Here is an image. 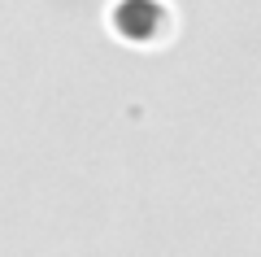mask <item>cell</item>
Segmentation results:
<instances>
[{
    "label": "cell",
    "mask_w": 261,
    "mask_h": 257,
    "mask_svg": "<svg viewBox=\"0 0 261 257\" xmlns=\"http://www.w3.org/2000/svg\"><path fill=\"white\" fill-rule=\"evenodd\" d=\"M113 22H118V31L130 35V39H152V31L166 27V9H161L157 0H122L118 13H113Z\"/></svg>",
    "instance_id": "6da1fadb"
}]
</instances>
